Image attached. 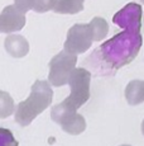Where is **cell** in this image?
<instances>
[{"label": "cell", "mask_w": 144, "mask_h": 146, "mask_svg": "<svg viewBox=\"0 0 144 146\" xmlns=\"http://www.w3.org/2000/svg\"><path fill=\"white\" fill-rule=\"evenodd\" d=\"M143 44V37L138 29H124L109 41L104 42L94 55L111 70L126 66L138 56Z\"/></svg>", "instance_id": "6da1fadb"}, {"label": "cell", "mask_w": 144, "mask_h": 146, "mask_svg": "<svg viewBox=\"0 0 144 146\" xmlns=\"http://www.w3.org/2000/svg\"><path fill=\"white\" fill-rule=\"evenodd\" d=\"M53 90L48 81L37 80L32 86L30 95L26 100L20 102L15 111V122L26 127L32 123V121L41 114L44 109L52 103Z\"/></svg>", "instance_id": "7a4b0ae2"}, {"label": "cell", "mask_w": 144, "mask_h": 146, "mask_svg": "<svg viewBox=\"0 0 144 146\" xmlns=\"http://www.w3.org/2000/svg\"><path fill=\"white\" fill-rule=\"evenodd\" d=\"M90 80L91 74L88 70L84 67L75 69L68 80L71 94L63 100V103L73 111H77L81 106H84L90 98Z\"/></svg>", "instance_id": "3957f363"}, {"label": "cell", "mask_w": 144, "mask_h": 146, "mask_svg": "<svg viewBox=\"0 0 144 146\" xmlns=\"http://www.w3.org/2000/svg\"><path fill=\"white\" fill-rule=\"evenodd\" d=\"M77 57L75 53L65 51L56 55L49 62V83L53 86H62L68 84L70 76L76 69Z\"/></svg>", "instance_id": "277c9868"}, {"label": "cell", "mask_w": 144, "mask_h": 146, "mask_svg": "<svg viewBox=\"0 0 144 146\" xmlns=\"http://www.w3.org/2000/svg\"><path fill=\"white\" fill-rule=\"evenodd\" d=\"M52 119L56 123H60L62 126L63 131L72 135H79L86 127L85 119L82 118L81 114H77L76 111H73L72 108H70L67 104L61 103L57 104L56 107H53L52 109Z\"/></svg>", "instance_id": "5b68a950"}, {"label": "cell", "mask_w": 144, "mask_h": 146, "mask_svg": "<svg viewBox=\"0 0 144 146\" xmlns=\"http://www.w3.org/2000/svg\"><path fill=\"white\" fill-rule=\"evenodd\" d=\"M94 42V33L90 23L88 24H75L67 33V40L65 42V50L67 52L84 53L91 47Z\"/></svg>", "instance_id": "8992f818"}, {"label": "cell", "mask_w": 144, "mask_h": 146, "mask_svg": "<svg viewBox=\"0 0 144 146\" xmlns=\"http://www.w3.org/2000/svg\"><path fill=\"white\" fill-rule=\"evenodd\" d=\"M142 7L137 3H129L113 17V22L123 29H142Z\"/></svg>", "instance_id": "52a82bcc"}, {"label": "cell", "mask_w": 144, "mask_h": 146, "mask_svg": "<svg viewBox=\"0 0 144 146\" xmlns=\"http://www.w3.org/2000/svg\"><path fill=\"white\" fill-rule=\"evenodd\" d=\"M26 24V12L16 4L8 5L0 14V32L12 33L20 31Z\"/></svg>", "instance_id": "ba28073f"}, {"label": "cell", "mask_w": 144, "mask_h": 146, "mask_svg": "<svg viewBox=\"0 0 144 146\" xmlns=\"http://www.w3.org/2000/svg\"><path fill=\"white\" fill-rule=\"evenodd\" d=\"M5 50L13 57H24L29 52V43L24 37L19 35L8 36L4 42Z\"/></svg>", "instance_id": "9c48e42d"}, {"label": "cell", "mask_w": 144, "mask_h": 146, "mask_svg": "<svg viewBox=\"0 0 144 146\" xmlns=\"http://www.w3.org/2000/svg\"><path fill=\"white\" fill-rule=\"evenodd\" d=\"M125 98L130 106L144 102V80H132L125 88Z\"/></svg>", "instance_id": "30bf717a"}, {"label": "cell", "mask_w": 144, "mask_h": 146, "mask_svg": "<svg viewBox=\"0 0 144 146\" xmlns=\"http://www.w3.org/2000/svg\"><path fill=\"white\" fill-rule=\"evenodd\" d=\"M54 1L56 0H14V4L26 13L28 10H34L35 13H46L53 9Z\"/></svg>", "instance_id": "8fae6325"}, {"label": "cell", "mask_w": 144, "mask_h": 146, "mask_svg": "<svg viewBox=\"0 0 144 146\" xmlns=\"http://www.w3.org/2000/svg\"><path fill=\"white\" fill-rule=\"evenodd\" d=\"M52 10L58 14L80 13L84 10V0H56Z\"/></svg>", "instance_id": "7c38bea8"}, {"label": "cell", "mask_w": 144, "mask_h": 146, "mask_svg": "<svg viewBox=\"0 0 144 146\" xmlns=\"http://www.w3.org/2000/svg\"><path fill=\"white\" fill-rule=\"evenodd\" d=\"M90 26L92 28L94 33V41H101L106 37L107 32H109V26H107L106 21L101 17H95L92 21L90 22Z\"/></svg>", "instance_id": "4fadbf2b"}, {"label": "cell", "mask_w": 144, "mask_h": 146, "mask_svg": "<svg viewBox=\"0 0 144 146\" xmlns=\"http://www.w3.org/2000/svg\"><path fill=\"white\" fill-rule=\"evenodd\" d=\"M14 111V103L10 94L0 92V118H7Z\"/></svg>", "instance_id": "5bb4252c"}, {"label": "cell", "mask_w": 144, "mask_h": 146, "mask_svg": "<svg viewBox=\"0 0 144 146\" xmlns=\"http://www.w3.org/2000/svg\"><path fill=\"white\" fill-rule=\"evenodd\" d=\"M0 146H19L14 135L8 128L0 127Z\"/></svg>", "instance_id": "9a60e30c"}, {"label": "cell", "mask_w": 144, "mask_h": 146, "mask_svg": "<svg viewBox=\"0 0 144 146\" xmlns=\"http://www.w3.org/2000/svg\"><path fill=\"white\" fill-rule=\"evenodd\" d=\"M142 133L144 135V121L142 122Z\"/></svg>", "instance_id": "2e32d148"}, {"label": "cell", "mask_w": 144, "mask_h": 146, "mask_svg": "<svg viewBox=\"0 0 144 146\" xmlns=\"http://www.w3.org/2000/svg\"><path fill=\"white\" fill-rule=\"evenodd\" d=\"M121 146H130V145H121Z\"/></svg>", "instance_id": "e0dca14e"}, {"label": "cell", "mask_w": 144, "mask_h": 146, "mask_svg": "<svg viewBox=\"0 0 144 146\" xmlns=\"http://www.w3.org/2000/svg\"><path fill=\"white\" fill-rule=\"evenodd\" d=\"M140 1H142V3H144V0H140Z\"/></svg>", "instance_id": "ac0fdd59"}]
</instances>
